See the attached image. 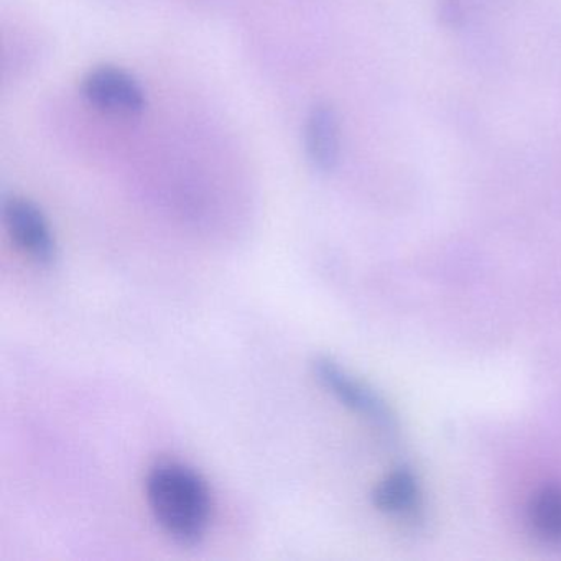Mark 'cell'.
Segmentation results:
<instances>
[{"label":"cell","mask_w":561,"mask_h":561,"mask_svg":"<svg viewBox=\"0 0 561 561\" xmlns=\"http://www.w3.org/2000/svg\"><path fill=\"white\" fill-rule=\"evenodd\" d=\"M81 93L91 106L114 116H137L147 106L139 81L129 71L111 65L88 71L81 80Z\"/></svg>","instance_id":"4"},{"label":"cell","mask_w":561,"mask_h":561,"mask_svg":"<svg viewBox=\"0 0 561 561\" xmlns=\"http://www.w3.org/2000/svg\"><path fill=\"white\" fill-rule=\"evenodd\" d=\"M146 499L153 520L179 543H198L211 525V489L186 462H156L146 476Z\"/></svg>","instance_id":"1"},{"label":"cell","mask_w":561,"mask_h":561,"mask_svg":"<svg viewBox=\"0 0 561 561\" xmlns=\"http://www.w3.org/2000/svg\"><path fill=\"white\" fill-rule=\"evenodd\" d=\"M527 517L538 538L561 545V485L538 489L528 502Z\"/></svg>","instance_id":"7"},{"label":"cell","mask_w":561,"mask_h":561,"mask_svg":"<svg viewBox=\"0 0 561 561\" xmlns=\"http://www.w3.org/2000/svg\"><path fill=\"white\" fill-rule=\"evenodd\" d=\"M304 144L308 160L320 172H331L340 160L341 127L330 104H317L305 121Z\"/></svg>","instance_id":"5"},{"label":"cell","mask_w":561,"mask_h":561,"mask_svg":"<svg viewBox=\"0 0 561 561\" xmlns=\"http://www.w3.org/2000/svg\"><path fill=\"white\" fill-rule=\"evenodd\" d=\"M2 216L9 238L21 254L38 265L54 264L57 259L54 229L34 202L24 196H9Z\"/></svg>","instance_id":"3"},{"label":"cell","mask_w":561,"mask_h":561,"mask_svg":"<svg viewBox=\"0 0 561 561\" xmlns=\"http://www.w3.org/2000/svg\"><path fill=\"white\" fill-rule=\"evenodd\" d=\"M314 379L330 392L341 405L366 419L387 435H396L397 422L387 403L363 380L347 373L331 357H317L311 364Z\"/></svg>","instance_id":"2"},{"label":"cell","mask_w":561,"mask_h":561,"mask_svg":"<svg viewBox=\"0 0 561 561\" xmlns=\"http://www.w3.org/2000/svg\"><path fill=\"white\" fill-rule=\"evenodd\" d=\"M373 504L392 517H412L422 504L420 482L412 469L397 468L383 476L373 491Z\"/></svg>","instance_id":"6"}]
</instances>
